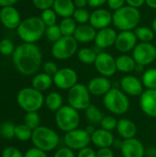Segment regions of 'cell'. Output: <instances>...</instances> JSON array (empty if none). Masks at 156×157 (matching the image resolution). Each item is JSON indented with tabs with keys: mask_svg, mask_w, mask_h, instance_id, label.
<instances>
[{
	"mask_svg": "<svg viewBox=\"0 0 156 157\" xmlns=\"http://www.w3.org/2000/svg\"><path fill=\"white\" fill-rule=\"evenodd\" d=\"M97 157H114V153L111 148H100L97 152Z\"/></svg>",
	"mask_w": 156,
	"mask_h": 157,
	"instance_id": "681fc988",
	"label": "cell"
},
{
	"mask_svg": "<svg viewBox=\"0 0 156 157\" xmlns=\"http://www.w3.org/2000/svg\"><path fill=\"white\" fill-rule=\"evenodd\" d=\"M108 6L110 10L116 11L120 8H121L122 6H126V0H108L107 2Z\"/></svg>",
	"mask_w": 156,
	"mask_h": 157,
	"instance_id": "7dc6e473",
	"label": "cell"
},
{
	"mask_svg": "<svg viewBox=\"0 0 156 157\" xmlns=\"http://www.w3.org/2000/svg\"><path fill=\"white\" fill-rule=\"evenodd\" d=\"M52 9L55 11L58 17L63 18L71 17L75 10V6L74 0H55Z\"/></svg>",
	"mask_w": 156,
	"mask_h": 157,
	"instance_id": "d4e9b609",
	"label": "cell"
},
{
	"mask_svg": "<svg viewBox=\"0 0 156 157\" xmlns=\"http://www.w3.org/2000/svg\"><path fill=\"white\" fill-rule=\"evenodd\" d=\"M154 157H156V150H155V154H154Z\"/></svg>",
	"mask_w": 156,
	"mask_h": 157,
	"instance_id": "6f0895ef",
	"label": "cell"
},
{
	"mask_svg": "<svg viewBox=\"0 0 156 157\" xmlns=\"http://www.w3.org/2000/svg\"><path fill=\"white\" fill-rule=\"evenodd\" d=\"M40 117L37 112H27L24 116V124L32 131L40 127Z\"/></svg>",
	"mask_w": 156,
	"mask_h": 157,
	"instance_id": "e575fe53",
	"label": "cell"
},
{
	"mask_svg": "<svg viewBox=\"0 0 156 157\" xmlns=\"http://www.w3.org/2000/svg\"><path fill=\"white\" fill-rule=\"evenodd\" d=\"M116 65L118 71L124 74H129L135 70L137 63L132 56L128 54H121L116 58Z\"/></svg>",
	"mask_w": 156,
	"mask_h": 157,
	"instance_id": "484cf974",
	"label": "cell"
},
{
	"mask_svg": "<svg viewBox=\"0 0 156 157\" xmlns=\"http://www.w3.org/2000/svg\"><path fill=\"white\" fill-rule=\"evenodd\" d=\"M97 29L92 27L89 23L77 25V28L74 31V38L80 43H88L95 40L97 35Z\"/></svg>",
	"mask_w": 156,
	"mask_h": 157,
	"instance_id": "603a6c76",
	"label": "cell"
},
{
	"mask_svg": "<svg viewBox=\"0 0 156 157\" xmlns=\"http://www.w3.org/2000/svg\"><path fill=\"white\" fill-rule=\"evenodd\" d=\"M18 0H0V6H13Z\"/></svg>",
	"mask_w": 156,
	"mask_h": 157,
	"instance_id": "db71d44e",
	"label": "cell"
},
{
	"mask_svg": "<svg viewBox=\"0 0 156 157\" xmlns=\"http://www.w3.org/2000/svg\"><path fill=\"white\" fill-rule=\"evenodd\" d=\"M138 39L134 33V30H125L120 31L118 33L116 41H115V48L118 52L122 54H126L135 48Z\"/></svg>",
	"mask_w": 156,
	"mask_h": 157,
	"instance_id": "5bb4252c",
	"label": "cell"
},
{
	"mask_svg": "<svg viewBox=\"0 0 156 157\" xmlns=\"http://www.w3.org/2000/svg\"><path fill=\"white\" fill-rule=\"evenodd\" d=\"M103 104L109 112L115 115L125 114L131 106L128 96L121 89L114 87L103 97Z\"/></svg>",
	"mask_w": 156,
	"mask_h": 157,
	"instance_id": "5b68a950",
	"label": "cell"
},
{
	"mask_svg": "<svg viewBox=\"0 0 156 157\" xmlns=\"http://www.w3.org/2000/svg\"><path fill=\"white\" fill-rule=\"evenodd\" d=\"M55 0H32L34 6L40 10H45L48 8H51Z\"/></svg>",
	"mask_w": 156,
	"mask_h": 157,
	"instance_id": "7bdbcfd3",
	"label": "cell"
},
{
	"mask_svg": "<svg viewBox=\"0 0 156 157\" xmlns=\"http://www.w3.org/2000/svg\"><path fill=\"white\" fill-rule=\"evenodd\" d=\"M59 27L63 36H74V31L77 28V23L73 18V17H64L60 22Z\"/></svg>",
	"mask_w": 156,
	"mask_h": 157,
	"instance_id": "4dcf8cb0",
	"label": "cell"
},
{
	"mask_svg": "<svg viewBox=\"0 0 156 157\" xmlns=\"http://www.w3.org/2000/svg\"><path fill=\"white\" fill-rule=\"evenodd\" d=\"M45 101L42 92L33 87H25L19 90L17 95L18 106L26 112H37L41 109Z\"/></svg>",
	"mask_w": 156,
	"mask_h": 157,
	"instance_id": "8992f818",
	"label": "cell"
},
{
	"mask_svg": "<svg viewBox=\"0 0 156 157\" xmlns=\"http://www.w3.org/2000/svg\"><path fill=\"white\" fill-rule=\"evenodd\" d=\"M46 25L40 17H29L21 21L17 29L19 38L27 43H35L45 35Z\"/></svg>",
	"mask_w": 156,
	"mask_h": 157,
	"instance_id": "7a4b0ae2",
	"label": "cell"
},
{
	"mask_svg": "<svg viewBox=\"0 0 156 157\" xmlns=\"http://www.w3.org/2000/svg\"><path fill=\"white\" fill-rule=\"evenodd\" d=\"M15 52L14 44L9 39H4L0 41V53L5 56H9Z\"/></svg>",
	"mask_w": 156,
	"mask_h": 157,
	"instance_id": "60d3db41",
	"label": "cell"
},
{
	"mask_svg": "<svg viewBox=\"0 0 156 157\" xmlns=\"http://www.w3.org/2000/svg\"><path fill=\"white\" fill-rule=\"evenodd\" d=\"M112 23V13L106 8H96L91 14L89 18V24L97 30L108 28Z\"/></svg>",
	"mask_w": 156,
	"mask_h": 157,
	"instance_id": "9a60e30c",
	"label": "cell"
},
{
	"mask_svg": "<svg viewBox=\"0 0 156 157\" xmlns=\"http://www.w3.org/2000/svg\"><path fill=\"white\" fill-rule=\"evenodd\" d=\"M59 68L57 66V64L52 62V61H48L43 64V71L45 74L51 75V76H54V75L58 72Z\"/></svg>",
	"mask_w": 156,
	"mask_h": 157,
	"instance_id": "ee69618b",
	"label": "cell"
},
{
	"mask_svg": "<svg viewBox=\"0 0 156 157\" xmlns=\"http://www.w3.org/2000/svg\"><path fill=\"white\" fill-rule=\"evenodd\" d=\"M42 54L35 43L24 42L15 49L13 63L16 69L24 75H32L40 68Z\"/></svg>",
	"mask_w": 156,
	"mask_h": 157,
	"instance_id": "6da1fadb",
	"label": "cell"
},
{
	"mask_svg": "<svg viewBox=\"0 0 156 157\" xmlns=\"http://www.w3.org/2000/svg\"><path fill=\"white\" fill-rule=\"evenodd\" d=\"M145 4V0H126V5L134 8H140Z\"/></svg>",
	"mask_w": 156,
	"mask_h": 157,
	"instance_id": "f907efd6",
	"label": "cell"
},
{
	"mask_svg": "<svg viewBox=\"0 0 156 157\" xmlns=\"http://www.w3.org/2000/svg\"><path fill=\"white\" fill-rule=\"evenodd\" d=\"M44 103L48 109L56 112L63 106V99L60 93L51 92L46 96Z\"/></svg>",
	"mask_w": 156,
	"mask_h": 157,
	"instance_id": "83f0119b",
	"label": "cell"
},
{
	"mask_svg": "<svg viewBox=\"0 0 156 157\" xmlns=\"http://www.w3.org/2000/svg\"><path fill=\"white\" fill-rule=\"evenodd\" d=\"M75 8H86L88 6V0H74Z\"/></svg>",
	"mask_w": 156,
	"mask_h": 157,
	"instance_id": "f5cc1de1",
	"label": "cell"
},
{
	"mask_svg": "<svg viewBox=\"0 0 156 157\" xmlns=\"http://www.w3.org/2000/svg\"><path fill=\"white\" fill-rule=\"evenodd\" d=\"M31 142L34 147L44 152L54 150L60 143V137L55 131L46 126H40L33 131Z\"/></svg>",
	"mask_w": 156,
	"mask_h": 157,
	"instance_id": "277c9868",
	"label": "cell"
},
{
	"mask_svg": "<svg viewBox=\"0 0 156 157\" xmlns=\"http://www.w3.org/2000/svg\"><path fill=\"white\" fill-rule=\"evenodd\" d=\"M57 14L55 13V11L51 8H48L42 11L41 13V19L44 22V24L46 25V27H50V26H53L56 25V21H57Z\"/></svg>",
	"mask_w": 156,
	"mask_h": 157,
	"instance_id": "74e56055",
	"label": "cell"
},
{
	"mask_svg": "<svg viewBox=\"0 0 156 157\" xmlns=\"http://www.w3.org/2000/svg\"><path fill=\"white\" fill-rule=\"evenodd\" d=\"M0 21L8 29H17L21 23L18 10L14 6H5L0 10Z\"/></svg>",
	"mask_w": 156,
	"mask_h": 157,
	"instance_id": "ac0fdd59",
	"label": "cell"
},
{
	"mask_svg": "<svg viewBox=\"0 0 156 157\" xmlns=\"http://www.w3.org/2000/svg\"><path fill=\"white\" fill-rule=\"evenodd\" d=\"M116 131L119 133V135L124 140L131 139V138H134L137 133V127L135 123L131 121V120L122 118L118 121Z\"/></svg>",
	"mask_w": 156,
	"mask_h": 157,
	"instance_id": "cb8c5ba5",
	"label": "cell"
},
{
	"mask_svg": "<svg viewBox=\"0 0 156 157\" xmlns=\"http://www.w3.org/2000/svg\"><path fill=\"white\" fill-rule=\"evenodd\" d=\"M114 141L115 138L112 132L101 128L96 129V131L91 134V143H93V144L98 149L111 147Z\"/></svg>",
	"mask_w": 156,
	"mask_h": 157,
	"instance_id": "7402d4cb",
	"label": "cell"
},
{
	"mask_svg": "<svg viewBox=\"0 0 156 157\" xmlns=\"http://www.w3.org/2000/svg\"><path fill=\"white\" fill-rule=\"evenodd\" d=\"M90 14L91 13H89L86 8H75L73 15V18L78 25L87 24L89 23Z\"/></svg>",
	"mask_w": 156,
	"mask_h": 157,
	"instance_id": "d590c367",
	"label": "cell"
},
{
	"mask_svg": "<svg viewBox=\"0 0 156 157\" xmlns=\"http://www.w3.org/2000/svg\"><path fill=\"white\" fill-rule=\"evenodd\" d=\"M52 84H53L52 76H51L45 73L37 74L32 78V82H31L32 87L40 92L48 90L51 86Z\"/></svg>",
	"mask_w": 156,
	"mask_h": 157,
	"instance_id": "4316f807",
	"label": "cell"
},
{
	"mask_svg": "<svg viewBox=\"0 0 156 157\" xmlns=\"http://www.w3.org/2000/svg\"><path fill=\"white\" fill-rule=\"evenodd\" d=\"M24 157H48V155H47L46 152L40 150L36 147H33V148L29 149L25 153Z\"/></svg>",
	"mask_w": 156,
	"mask_h": 157,
	"instance_id": "bcb514c9",
	"label": "cell"
},
{
	"mask_svg": "<svg viewBox=\"0 0 156 157\" xmlns=\"http://www.w3.org/2000/svg\"><path fill=\"white\" fill-rule=\"evenodd\" d=\"M45 36H46L47 40H50L52 43H54L58 40H60L63 37V34L61 32V29H60L59 25L56 24V25H53V26L46 27Z\"/></svg>",
	"mask_w": 156,
	"mask_h": 157,
	"instance_id": "8d00e7d4",
	"label": "cell"
},
{
	"mask_svg": "<svg viewBox=\"0 0 156 157\" xmlns=\"http://www.w3.org/2000/svg\"><path fill=\"white\" fill-rule=\"evenodd\" d=\"M78 52V42L74 36H63L52 44L51 54L57 60H67Z\"/></svg>",
	"mask_w": 156,
	"mask_h": 157,
	"instance_id": "9c48e42d",
	"label": "cell"
},
{
	"mask_svg": "<svg viewBox=\"0 0 156 157\" xmlns=\"http://www.w3.org/2000/svg\"><path fill=\"white\" fill-rule=\"evenodd\" d=\"M2 157H24V155L16 147L8 146L2 151Z\"/></svg>",
	"mask_w": 156,
	"mask_h": 157,
	"instance_id": "b9f144b4",
	"label": "cell"
},
{
	"mask_svg": "<svg viewBox=\"0 0 156 157\" xmlns=\"http://www.w3.org/2000/svg\"><path fill=\"white\" fill-rule=\"evenodd\" d=\"M53 84L62 90H69L78 83L77 73L69 67L61 68L52 77Z\"/></svg>",
	"mask_w": 156,
	"mask_h": 157,
	"instance_id": "4fadbf2b",
	"label": "cell"
},
{
	"mask_svg": "<svg viewBox=\"0 0 156 157\" xmlns=\"http://www.w3.org/2000/svg\"><path fill=\"white\" fill-rule=\"evenodd\" d=\"M152 29L154 31V33L156 34V17L153 20V23H152Z\"/></svg>",
	"mask_w": 156,
	"mask_h": 157,
	"instance_id": "9f6ffc18",
	"label": "cell"
},
{
	"mask_svg": "<svg viewBox=\"0 0 156 157\" xmlns=\"http://www.w3.org/2000/svg\"><path fill=\"white\" fill-rule=\"evenodd\" d=\"M87 88L91 95L104 97L111 88L112 85L108 77L102 75L93 77L87 84Z\"/></svg>",
	"mask_w": 156,
	"mask_h": 157,
	"instance_id": "ffe728a7",
	"label": "cell"
},
{
	"mask_svg": "<svg viewBox=\"0 0 156 157\" xmlns=\"http://www.w3.org/2000/svg\"></svg>",
	"mask_w": 156,
	"mask_h": 157,
	"instance_id": "680465c9",
	"label": "cell"
},
{
	"mask_svg": "<svg viewBox=\"0 0 156 157\" xmlns=\"http://www.w3.org/2000/svg\"><path fill=\"white\" fill-rule=\"evenodd\" d=\"M132 57L137 64H152L156 60V47L151 42H140L133 49Z\"/></svg>",
	"mask_w": 156,
	"mask_h": 157,
	"instance_id": "8fae6325",
	"label": "cell"
},
{
	"mask_svg": "<svg viewBox=\"0 0 156 157\" xmlns=\"http://www.w3.org/2000/svg\"><path fill=\"white\" fill-rule=\"evenodd\" d=\"M85 117L91 125H100L105 116L100 109L91 104L85 110Z\"/></svg>",
	"mask_w": 156,
	"mask_h": 157,
	"instance_id": "f1b7e54d",
	"label": "cell"
},
{
	"mask_svg": "<svg viewBox=\"0 0 156 157\" xmlns=\"http://www.w3.org/2000/svg\"><path fill=\"white\" fill-rule=\"evenodd\" d=\"M134 33L141 42H151L155 36L153 29L146 26H138L134 29Z\"/></svg>",
	"mask_w": 156,
	"mask_h": 157,
	"instance_id": "f546056e",
	"label": "cell"
},
{
	"mask_svg": "<svg viewBox=\"0 0 156 157\" xmlns=\"http://www.w3.org/2000/svg\"><path fill=\"white\" fill-rule=\"evenodd\" d=\"M76 157H97V152L90 148V147H86L78 151Z\"/></svg>",
	"mask_w": 156,
	"mask_h": 157,
	"instance_id": "c3c4849f",
	"label": "cell"
},
{
	"mask_svg": "<svg viewBox=\"0 0 156 157\" xmlns=\"http://www.w3.org/2000/svg\"><path fill=\"white\" fill-rule=\"evenodd\" d=\"M141 18L140 10L127 5L112 13V24L120 31L134 30L139 26Z\"/></svg>",
	"mask_w": 156,
	"mask_h": 157,
	"instance_id": "3957f363",
	"label": "cell"
},
{
	"mask_svg": "<svg viewBox=\"0 0 156 157\" xmlns=\"http://www.w3.org/2000/svg\"><path fill=\"white\" fill-rule=\"evenodd\" d=\"M94 65L97 73L105 77L113 76L118 71L116 58H114L110 53L105 52L97 53Z\"/></svg>",
	"mask_w": 156,
	"mask_h": 157,
	"instance_id": "7c38bea8",
	"label": "cell"
},
{
	"mask_svg": "<svg viewBox=\"0 0 156 157\" xmlns=\"http://www.w3.org/2000/svg\"><path fill=\"white\" fill-rule=\"evenodd\" d=\"M118 33L111 27H108L97 31L94 42L100 49H108L115 45Z\"/></svg>",
	"mask_w": 156,
	"mask_h": 157,
	"instance_id": "44dd1931",
	"label": "cell"
},
{
	"mask_svg": "<svg viewBox=\"0 0 156 157\" xmlns=\"http://www.w3.org/2000/svg\"><path fill=\"white\" fill-rule=\"evenodd\" d=\"M97 53L90 48H81L77 52L78 60L85 64H94Z\"/></svg>",
	"mask_w": 156,
	"mask_h": 157,
	"instance_id": "1f68e13d",
	"label": "cell"
},
{
	"mask_svg": "<svg viewBox=\"0 0 156 157\" xmlns=\"http://www.w3.org/2000/svg\"><path fill=\"white\" fill-rule=\"evenodd\" d=\"M55 123L64 132L75 130L80 124L79 111L69 105L63 106L55 113Z\"/></svg>",
	"mask_w": 156,
	"mask_h": 157,
	"instance_id": "52a82bcc",
	"label": "cell"
},
{
	"mask_svg": "<svg viewBox=\"0 0 156 157\" xmlns=\"http://www.w3.org/2000/svg\"><path fill=\"white\" fill-rule=\"evenodd\" d=\"M107 2L108 0H88V6L92 8H99L107 4Z\"/></svg>",
	"mask_w": 156,
	"mask_h": 157,
	"instance_id": "816d5d0a",
	"label": "cell"
},
{
	"mask_svg": "<svg viewBox=\"0 0 156 157\" xmlns=\"http://www.w3.org/2000/svg\"><path fill=\"white\" fill-rule=\"evenodd\" d=\"M15 128L11 122H4L0 125V135L5 139H12L15 137Z\"/></svg>",
	"mask_w": 156,
	"mask_h": 157,
	"instance_id": "f35d334b",
	"label": "cell"
},
{
	"mask_svg": "<svg viewBox=\"0 0 156 157\" xmlns=\"http://www.w3.org/2000/svg\"><path fill=\"white\" fill-rule=\"evenodd\" d=\"M120 88L127 96L131 97H140L144 91L142 80L131 75H125L121 78Z\"/></svg>",
	"mask_w": 156,
	"mask_h": 157,
	"instance_id": "2e32d148",
	"label": "cell"
},
{
	"mask_svg": "<svg viewBox=\"0 0 156 157\" xmlns=\"http://www.w3.org/2000/svg\"><path fill=\"white\" fill-rule=\"evenodd\" d=\"M140 108L148 117L156 118V89H146L140 96Z\"/></svg>",
	"mask_w": 156,
	"mask_h": 157,
	"instance_id": "e0dca14e",
	"label": "cell"
},
{
	"mask_svg": "<svg viewBox=\"0 0 156 157\" xmlns=\"http://www.w3.org/2000/svg\"><path fill=\"white\" fill-rule=\"evenodd\" d=\"M53 157H76L74 150L68 147H63L56 151Z\"/></svg>",
	"mask_w": 156,
	"mask_h": 157,
	"instance_id": "f6af8a7d",
	"label": "cell"
},
{
	"mask_svg": "<svg viewBox=\"0 0 156 157\" xmlns=\"http://www.w3.org/2000/svg\"><path fill=\"white\" fill-rule=\"evenodd\" d=\"M120 151L123 157H144L145 155L144 145L135 137L122 141Z\"/></svg>",
	"mask_w": 156,
	"mask_h": 157,
	"instance_id": "d6986e66",
	"label": "cell"
},
{
	"mask_svg": "<svg viewBox=\"0 0 156 157\" xmlns=\"http://www.w3.org/2000/svg\"><path fill=\"white\" fill-rule=\"evenodd\" d=\"M67 101L68 105L76 110H86L91 105V94L87 86L77 83L68 90Z\"/></svg>",
	"mask_w": 156,
	"mask_h": 157,
	"instance_id": "ba28073f",
	"label": "cell"
},
{
	"mask_svg": "<svg viewBox=\"0 0 156 157\" xmlns=\"http://www.w3.org/2000/svg\"><path fill=\"white\" fill-rule=\"evenodd\" d=\"M145 4L152 9H156V0H145Z\"/></svg>",
	"mask_w": 156,
	"mask_h": 157,
	"instance_id": "11a10c76",
	"label": "cell"
},
{
	"mask_svg": "<svg viewBox=\"0 0 156 157\" xmlns=\"http://www.w3.org/2000/svg\"><path fill=\"white\" fill-rule=\"evenodd\" d=\"M64 143L66 147L72 150H81L86 148L91 143V134L86 129H75L71 132H65Z\"/></svg>",
	"mask_w": 156,
	"mask_h": 157,
	"instance_id": "30bf717a",
	"label": "cell"
},
{
	"mask_svg": "<svg viewBox=\"0 0 156 157\" xmlns=\"http://www.w3.org/2000/svg\"><path fill=\"white\" fill-rule=\"evenodd\" d=\"M32 132L33 131L29 129L28 126H26L24 123L20 125H17L15 128V137L21 142L31 140Z\"/></svg>",
	"mask_w": 156,
	"mask_h": 157,
	"instance_id": "836d02e7",
	"label": "cell"
},
{
	"mask_svg": "<svg viewBox=\"0 0 156 157\" xmlns=\"http://www.w3.org/2000/svg\"><path fill=\"white\" fill-rule=\"evenodd\" d=\"M142 83L146 89H156V68H149L143 74Z\"/></svg>",
	"mask_w": 156,
	"mask_h": 157,
	"instance_id": "d6a6232c",
	"label": "cell"
},
{
	"mask_svg": "<svg viewBox=\"0 0 156 157\" xmlns=\"http://www.w3.org/2000/svg\"><path fill=\"white\" fill-rule=\"evenodd\" d=\"M117 125H118V120L113 116H105L100 123L101 129H104L111 132L117 129Z\"/></svg>",
	"mask_w": 156,
	"mask_h": 157,
	"instance_id": "ab89813d",
	"label": "cell"
}]
</instances>
